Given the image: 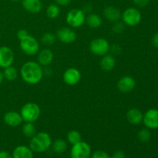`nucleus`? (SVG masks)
<instances>
[{"label": "nucleus", "instance_id": "1", "mask_svg": "<svg viewBox=\"0 0 158 158\" xmlns=\"http://www.w3.org/2000/svg\"><path fill=\"white\" fill-rule=\"evenodd\" d=\"M43 75V67L36 62H26L20 69V76L23 81L28 84H38L41 82Z\"/></svg>", "mask_w": 158, "mask_h": 158}, {"label": "nucleus", "instance_id": "2", "mask_svg": "<svg viewBox=\"0 0 158 158\" xmlns=\"http://www.w3.org/2000/svg\"><path fill=\"white\" fill-rule=\"evenodd\" d=\"M52 143V138L48 133L40 132L31 138L29 148L33 152L43 153L51 148Z\"/></svg>", "mask_w": 158, "mask_h": 158}, {"label": "nucleus", "instance_id": "3", "mask_svg": "<svg viewBox=\"0 0 158 158\" xmlns=\"http://www.w3.org/2000/svg\"><path fill=\"white\" fill-rule=\"evenodd\" d=\"M20 114L24 122L34 123L40 117L41 110L40 106L35 103L29 102L23 106L20 111Z\"/></svg>", "mask_w": 158, "mask_h": 158}, {"label": "nucleus", "instance_id": "4", "mask_svg": "<svg viewBox=\"0 0 158 158\" xmlns=\"http://www.w3.org/2000/svg\"><path fill=\"white\" fill-rule=\"evenodd\" d=\"M121 19L124 25L133 27L140 24L142 19V15L137 9L130 7L123 11L121 15Z\"/></svg>", "mask_w": 158, "mask_h": 158}, {"label": "nucleus", "instance_id": "5", "mask_svg": "<svg viewBox=\"0 0 158 158\" xmlns=\"http://www.w3.org/2000/svg\"><path fill=\"white\" fill-rule=\"evenodd\" d=\"M19 47L26 55L32 56L39 52L40 43L35 37L29 35L26 38L20 40Z\"/></svg>", "mask_w": 158, "mask_h": 158}, {"label": "nucleus", "instance_id": "6", "mask_svg": "<svg viewBox=\"0 0 158 158\" xmlns=\"http://www.w3.org/2000/svg\"><path fill=\"white\" fill-rule=\"evenodd\" d=\"M110 45L108 40L104 38H97L89 43V50L94 55L103 56L110 52Z\"/></svg>", "mask_w": 158, "mask_h": 158}, {"label": "nucleus", "instance_id": "7", "mask_svg": "<svg viewBox=\"0 0 158 158\" xmlns=\"http://www.w3.org/2000/svg\"><path fill=\"white\" fill-rule=\"evenodd\" d=\"M66 21L73 28L81 27L86 22L85 12L82 9H73L66 14Z\"/></svg>", "mask_w": 158, "mask_h": 158}, {"label": "nucleus", "instance_id": "8", "mask_svg": "<svg viewBox=\"0 0 158 158\" xmlns=\"http://www.w3.org/2000/svg\"><path fill=\"white\" fill-rule=\"evenodd\" d=\"M72 146L70 151L71 158H89L91 157V148L86 142L80 141Z\"/></svg>", "mask_w": 158, "mask_h": 158}, {"label": "nucleus", "instance_id": "9", "mask_svg": "<svg viewBox=\"0 0 158 158\" xmlns=\"http://www.w3.org/2000/svg\"><path fill=\"white\" fill-rule=\"evenodd\" d=\"M56 35V39L64 44H71L77 40V33L73 29L69 27H62L59 29Z\"/></svg>", "mask_w": 158, "mask_h": 158}, {"label": "nucleus", "instance_id": "10", "mask_svg": "<svg viewBox=\"0 0 158 158\" xmlns=\"http://www.w3.org/2000/svg\"><path fill=\"white\" fill-rule=\"evenodd\" d=\"M15 59L14 52L9 46H0V68L8 67L12 66Z\"/></svg>", "mask_w": 158, "mask_h": 158}, {"label": "nucleus", "instance_id": "11", "mask_svg": "<svg viewBox=\"0 0 158 158\" xmlns=\"http://www.w3.org/2000/svg\"><path fill=\"white\" fill-rule=\"evenodd\" d=\"M143 123L149 130L158 129V110L150 109L143 114Z\"/></svg>", "mask_w": 158, "mask_h": 158}, {"label": "nucleus", "instance_id": "12", "mask_svg": "<svg viewBox=\"0 0 158 158\" xmlns=\"http://www.w3.org/2000/svg\"><path fill=\"white\" fill-rule=\"evenodd\" d=\"M63 81L69 86H75L81 80V73L76 68H68L63 76Z\"/></svg>", "mask_w": 158, "mask_h": 158}, {"label": "nucleus", "instance_id": "13", "mask_svg": "<svg viewBox=\"0 0 158 158\" xmlns=\"http://www.w3.org/2000/svg\"><path fill=\"white\" fill-rule=\"evenodd\" d=\"M117 89L123 94L132 92L136 86V81L132 77L124 76L121 77L117 82Z\"/></svg>", "mask_w": 158, "mask_h": 158}, {"label": "nucleus", "instance_id": "14", "mask_svg": "<svg viewBox=\"0 0 158 158\" xmlns=\"http://www.w3.org/2000/svg\"><path fill=\"white\" fill-rule=\"evenodd\" d=\"M3 120L6 125L12 127L19 126L23 122L20 113L15 112V111H9L5 114L4 117H3Z\"/></svg>", "mask_w": 158, "mask_h": 158}, {"label": "nucleus", "instance_id": "15", "mask_svg": "<svg viewBox=\"0 0 158 158\" xmlns=\"http://www.w3.org/2000/svg\"><path fill=\"white\" fill-rule=\"evenodd\" d=\"M22 6L26 12L36 14L41 11L43 3L41 0H22Z\"/></svg>", "mask_w": 158, "mask_h": 158}, {"label": "nucleus", "instance_id": "16", "mask_svg": "<svg viewBox=\"0 0 158 158\" xmlns=\"http://www.w3.org/2000/svg\"><path fill=\"white\" fill-rule=\"evenodd\" d=\"M121 12L118 8L115 6H106L103 9V15L105 19L111 23H116L121 19Z\"/></svg>", "mask_w": 158, "mask_h": 158}, {"label": "nucleus", "instance_id": "17", "mask_svg": "<svg viewBox=\"0 0 158 158\" xmlns=\"http://www.w3.org/2000/svg\"><path fill=\"white\" fill-rule=\"evenodd\" d=\"M54 59V54L52 50L49 49H43L40 52H39L38 63L42 66H48L52 63Z\"/></svg>", "mask_w": 158, "mask_h": 158}, {"label": "nucleus", "instance_id": "18", "mask_svg": "<svg viewBox=\"0 0 158 158\" xmlns=\"http://www.w3.org/2000/svg\"><path fill=\"white\" fill-rule=\"evenodd\" d=\"M127 120L132 125H138L143 122V114L137 108H131L127 113Z\"/></svg>", "mask_w": 158, "mask_h": 158}, {"label": "nucleus", "instance_id": "19", "mask_svg": "<svg viewBox=\"0 0 158 158\" xmlns=\"http://www.w3.org/2000/svg\"><path fill=\"white\" fill-rule=\"evenodd\" d=\"M12 158H33V151L29 147L18 146L12 152Z\"/></svg>", "mask_w": 158, "mask_h": 158}, {"label": "nucleus", "instance_id": "20", "mask_svg": "<svg viewBox=\"0 0 158 158\" xmlns=\"http://www.w3.org/2000/svg\"><path fill=\"white\" fill-rule=\"evenodd\" d=\"M100 66L104 71H111L116 66V59L112 54H106L100 60Z\"/></svg>", "mask_w": 158, "mask_h": 158}, {"label": "nucleus", "instance_id": "21", "mask_svg": "<svg viewBox=\"0 0 158 158\" xmlns=\"http://www.w3.org/2000/svg\"><path fill=\"white\" fill-rule=\"evenodd\" d=\"M101 16L98 14L90 13L87 17H86V23L91 29H97L102 25Z\"/></svg>", "mask_w": 158, "mask_h": 158}, {"label": "nucleus", "instance_id": "22", "mask_svg": "<svg viewBox=\"0 0 158 158\" xmlns=\"http://www.w3.org/2000/svg\"><path fill=\"white\" fill-rule=\"evenodd\" d=\"M52 151L56 153V154H63L67 149V143H66V140H63V139H57L53 143H52Z\"/></svg>", "mask_w": 158, "mask_h": 158}, {"label": "nucleus", "instance_id": "23", "mask_svg": "<svg viewBox=\"0 0 158 158\" xmlns=\"http://www.w3.org/2000/svg\"><path fill=\"white\" fill-rule=\"evenodd\" d=\"M22 132L23 134L26 137L32 138L35 134H36V128L33 123H29V122H25L22 128Z\"/></svg>", "mask_w": 158, "mask_h": 158}, {"label": "nucleus", "instance_id": "24", "mask_svg": "<svg viewBox=\"0 0 158 158\" xmlns=\"http://www.w3.org/2000/svg\"><path fill=\"white\" fill-rule=\"evenodd\" d=\"M2 73L5 80H8V81H14L16 80L17 77H18V71L12 66L5 68Z\"/></svg>", "mask_w": 158, "mask_h": 158}, {"label": "nucleus", "instance_id": "25", "mask_svg": "<svg viewBox=\"0 0 158 158\" xmlns=\"http://www.w3.org/2000/svg\"><path fill=\"white\" fill-rule=\"evenodd\" d=\"M46 16L50 19H55L60 14V8L57 4H50L46 11Z\"/></svg>", "mask_w": 158, "mask_h": 158}, {"label": "nucleus", "instance_id": "26", "mask_svg": "<svg viewBox=\"0 0 158 158\" xmlns=\"http://www.w3.org/2000/svg\"><path fill=\"white\" fill-rule=\"evenodd\" d=\"M66 138H67L68 142L72 145H74L76 143H79V142L82 141L81 134H80V133L79 131H75V130L69 131L67 134Z\"/></svg>", "mask_w": 158, "mask_h": 158}, {"label": "nucleus", "instance_id": "27", "mask_svg": "<svg viewBox=\"0 0 158 158\" xmlns=\"http://www.w3.org/2000/svg\"><path fill=\"white\" fill-rule=\"evenodd\" d=\"M56 35L52 32H46L41 37V42L45 46H52L56 43Z\"/></svg>", "mask_w": 158, "mask_h": 158}, {"label": "nucleus", "instance_id": "28", "mask_svg": "<svg viewBox=\"0 0 158 158\" xmlns=\"http://www.w3.org/2000/svg\"><path fill=\"white\" fill-rule=\"evenodd\" d=\"M137 137H138V139L140 140V141L143 142V143H147L151 138V131L148 128H143V129H141L138 132Z\"/></svg>", "mask_w": 158, "mask_h": 158}, {"label": "nucleus", "instance_id": "29", "mask_svg": "<svg viewBox=\"0 0 158 158\" xmlns=\"http://www.w3.org/2000/svg\"><path fill=\"white\" fill-rule=\"evenodd\" d=\"M112 30L116 34L121 33L124 30V23H120L119 21L116 22V23H114V26H113Z\"/></svg>", "mask_w": 158, "mask_h": 158}, {"label": "nucleus", "instance_id": "30", "mask_svg": "<svg viewBox=\"0 0 158 158\" xmlns=\"http://www.w3.org/2000/svg\"><path fill=\"white\" fill-rule=\"evenodd\" d=\"M91 158H110V156L103 151H97L92 154Z\"/></svg>", "mask_w": 158, "mask_h": 158}, {"label": "nucleus", "instance_id": "31", "mask_svg": "<svg viewBox=\"0 0 158 158\" xmlns=\"http://www.w3.org/2000/svg\"><path fill=\"white\" fill-rule=\"evenodd\" d=\"M29 35V33L28 32V31L26 30V29H19V30L16 33V36H17V38L19 39V41L20 40H23V39L26 38V37H27Z\"/></svg>", "mask_w": 158, "mask_h": 158}, {"label": "nucleus", "instance_id": "32", "mask_svg": "<svg viewBox=\"0 0 158 158\" xmlns=\"http://www.w3.org/2000/svg\"><path fill=\"white\" fill-rule=\"evenodd\" d=\"M110 51L111 52V54H112V55H119V54L121 52L122 49L121 47H120L119 45L114 44L113 46H110Z\"/></svg>", "mask_w": 158, "mask_h": 158}, {"label": "nucleus", "instance_id": "33", "mask_svg": "<svg viewBox=\"0 0 158 158\" xmlns=\"http://www.w3.org/2000/svg\"><path fill=\"white\" fill-rule=\"evenodd\" d=\"M134 4L140 8H143L148 5L150 2V0H133Z\"/></svg>", "mask_w": 158, "mask_h": 158}, {"label": "nucleus", "instance_id": "34", "mask_svg": "<svg viewBox=\"0 0 158 158\" xmlns=\"http://www.w3.org/2000/svg\"><path fill=\"white\" fill-rule=\"evenodd\" d=\"M110 158H126V156H125V154L123 151H118L114 153L113 155L110 156Z\"/></svg>", "mask_w": 158, "mask_h": 158}, {"label": "nucleus", "instance_id": "35", "mask_svg": "<svg viewBox=\"0 0 158 158\" xmlns=\"http://www.w3.org/2000/svg\"><path fill=\"white\" fill-rule=\"evenodd\" d=\"M55 1L59 6H66L70 4L72 0H55Z\"/></svg>", "mask_w": 158, "mask_h": 158}, {"label": "nucleus", "instance_id": "36", "mask_svg": "<svg viewBox=\"0 0 158 158\" xmlns=\"http://www.w3.org/2000/svg\"><path fill=\"white\" fill-rule=\"evenodd\" d=\"M151 42H152L153 46L155 48H157V49H158V32H157V33H155L153 35Z\"/></svg>", "mask_w": 158, "mask_h": 158}, {"label": "nucleus", "instance_id": "37", "mask_svg": "<svg viewBox=\"0 0 158 158\" xmlns=\"http://www.w3.org/2000/svg\"><path fill=\"white\" fill-rule=\"evenodd\" d=\"M0 158H12V156L7 151H0Z\"/></svg>", "mask_w": 158, "mask_h": 158}, {"label": "nucleus", "instance_id": "38", "mask_svg": "<svg viewBox=\"0 0 158 158\" xmlns=\"http://www.w3.org/2000/svg\"><path fill=\"white\" fill-rule=\"evenodd\" d=\"M4 76H3V73L2 71H0V84H2L3 82V80H4Z\"/></svg>", "mask_w": 158, "mask_h": 158}, {"label": "nucleus", "instance_id": "39", "mask_svg": "<svg viewBox=\"0 0 158 158\" xmlns=\"http://www.w3.org/2000/svg\"><path fill=\"white\" fill-rule=\"evenodd\" d=\"M10 1H12V2H19V1H22V0H10Z\"/></svg>", "mask_w": 158, "mask_h": 158}, {"label": "nucleus", "instance_id": "40", "mask_svg": "<svg viewBox=\"0 0 158 158\" xmlns=\"http://www.w3.org/2000/svg\"><path fill=\"white\" fill-rule=\"evenodd\" d=\"M0 40H1V36H0Z\"/></svg>", "mask_w": 158, "mask_h": 158}]
</instances>
